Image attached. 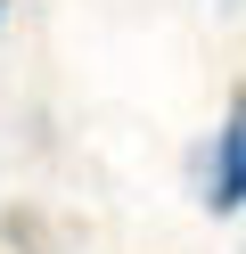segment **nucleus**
I'll return each instance as SVG.
<instances>
[{"label":"nucleus","mask_w":246,"mask_h":254,"mask_svg":"<svg viewBox=\"0 0 246 254\" xmlns=\"http://www.w3.org/2000/svg\"><path fill=\"white\" fill-rule=\"evenodd\" d=\"M0 17H8V0H0Z\"/></svg>","instance_id":"2"},{"label":"nucleus","mask_w":246,"mask_h":254,"mask_svg":"<svg viewBox=\"0 0 246 254\" xmlns=\"http://www.w3.org/2000/svg\"><path fill=\"white\" fill-rule=\"evenodd\" d=\"M205 205H213V213H238V205H246V99L230 107V123L213 131V164H205Z\"/></svg>","instance_id":"1"}]
</instances>
